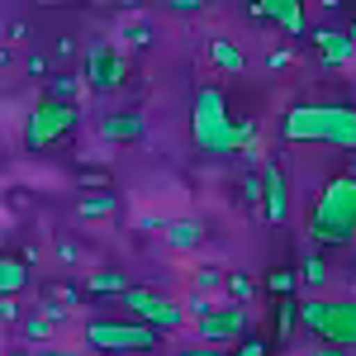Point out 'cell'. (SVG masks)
I'll return each mask as SVG.
<instances>
[{
	"mask_svg": "<svg viewBox=\"0 0 356 356\" xmlns=\"http://www.w3.org/2000/svg\"><path fill=\"white\" fill-rule=\"evenodd\" d=\"M285 143H332L356 152V105H290L280 119Z\"/></svg>",
	"mask_w": 356,
	"mask_h": 356,
	"instance_id": "1",
	"label": "cell"
},
{
	"mask_svg": "<svg viewBox=\"0 0 356 356\" xmlns=\"http://www.w3.org/2000/svg\"><path fill=\"white\" fill-rule=\"evenodd\" d=\"M309 238L318 247L356 243V176H332L309 209Z\"/></svg>",
	"mask_w": 356,
	"mask_h": 356,
	"instance_id": "2",
	"label": "cell"
},
{
	"mask_svg": "<svg viewBox=\"0 0 356 356\" xmlns=\"http://www.w3.org/2000/svg\"><path fill=\"white\" fill-rule=\"evenodd\" d=\"M191 138L200 152L219 157V152H233V119H228V100H223L219 86H204L191 105Z\"/></svg>",
	"mask_w": 356,
	"mask_h": 356,
	"instance_id": "3",
	"label": "cell"
},
{
	"mask_svg": "<svg viewBox=\"0 0 356 356\" xmlns=\"http://www.w3.org/2000/svg\"><path fill=\"white\" fill-rule=\"evenodd\" d=\"M300 323L323 347H356V300H304L300 304Z\"/></svg>",
	"mask_w": 356,
	"mask_h": 356,
	"instance_id": "4",
	"label": "cell"
},
{
	"mask_svg": "<svg viewBox=\"0 0 356 356\" xmlns=\"http://www.w3.org/2000/svg\"><path fill=\"white\" fill-rule=\"evenodd\" d=\"M86 347H95L100 356H119V352H152V347H162V332L147 328V323H138V318H95V323H86L81 332Z\"/></svg>",
	"mask_w": 356,
	"mask_h": 356,
	"instance_id": "5",
	"label": "cell"
},
{
	"mask_svg": "<svg viewBox=\"0 0 356 356\" xmlns=\"http://www.w3.org/2000/svg\"><path fill=\"white\" fill-rule=\"evenodd\" d=\"M76 119L81 110L76 105H57V100H38L24 119V147L29 152H38V147H53L57 138H67L76 129Z\"/></svg>",
	"mask_w": 356,
	"mask_h": 356,
	"instance_id": "6",
	"label": "cell"
},
{
	"mask_svg": "<svg viewBox=\"0 0 356 356\" xmlns=\"http://www.w3.org/2000/svg\"><path fill=\"white\" fill-rule=\"evenodd\" d=\"M124 304L134 309V318L138 323H147V328H157V332H176V328H186V304H176V300H166V295H157V290H129L124 295Z\"/></svg>",
	"mask_w": 356,
	"mask_h": 356,
	"instance_id": "7",
	"label": "cell"
},
{
	"mask_svg": "<svg viewBox=\"0 0 356 356\" xmlns=\"http://www.w3.org/2000/svg\"><path fill=\"white\" fill-rule=\"evenodd\" d=\"M129 81V57L119 53L114 43H90L86 48V86L95 90H114Z\"/></svg>",
	"mask_w": 356,
	"mask_h": 356,
	"instance_id": "8",
	"label": "cell"
},
{
	"mask_svg": "<svg viewBox=\"0 0 356 356\" xmlns=\"http://www.w3.org/2000/svg\"><path fill=\"white\" fill-rule=\"evenodd\" d=\"M252 314H247L243 304H233V309H214V314H209V318H200V323H195V337H200V342H238V347H243L247 337H252Z\"/></svg>",
	"mask_w": 356,
	"mask_h": 356,
	"instance_id": "9",
	"label": "cell"
},
{
	"mask_svg": "<svg viewBox=\"0 0 356 356\" xmlns=\"http://www.w3.org/2000/svg\"><path fill=\"white\" fill-rule=\"evenodd\" d=\"M261 219L266 223H285L290 219V181H285V166L261 162Z\"/></svg>",
	"mask_w": 356,
	"mask_h": 356,
	"instance_id": "10",
	"label": "cell"
},
{
	"mask_svg": "<svg viewBox=\"0 0 356 356\" xmlns=\"http://www.w3.org/2000/svg\"><path fill=\"white\" fill-rule=\"evenodd\" d=\"M247 15H252V19H271V24H280L285 33H304V5L300 0H252Z\"/></svg>",
	"mask_w": 356,
	"mask_h": 356,
	"instance_id": "11",
	"label": "cell"
},
{
	"mask_svg": "<svg viewBox=\"0 0 356 356\" xmlns=\"http://www.w3.org/2000/svg\"><path fill=\"white\" fill-rule=\"evenodd\" d=\"M143 134H147V124H143L138 110H114L100 119V138L105 143H143Z\"/></svg>",
	"mask_w": 356,
	"mask_h": 356,
	"instance_id": "12",
	"label": "cell"
},
{
	"mask_svg": "<svg viewBox=\"0 0 356 356\" xmlns=\"http://www.w3.org/2000/svg\"><path fill=\"white\" fill-rule=\"evenodd\" d=\"M314 43H318V57H323L328 67H347L356 57V38L352 33H337V29H318Z\"/></svg>",
	"mask_w": 356,
	"mask_h": 356,
	"instance_id": "13",
	"label": "cell"
},
{
	"mask_svg": "<svg viewBox=\"0 0 356 356\" xmlns=\"http://www.w3.org/2000/svg\"><path fill=\"white\" fill-rule=\"evenodd\" d=\"M162 238H166L171 252H195V247L204 243V223H200V219H171Z\"/></svg>",
	"mask_w": 356,
	"mask_h": 356,
	"instance_id": "14",
	"label": "cell"
},
{
	"mask_svg": "<svg viewBox=\"0 0 356 356\" xmlns=\"http://www.w3.org/2000/svg\"><path fill=\"white\" fill-rule=\"evenodd\" d=\"M24 285H29V261H19V257H0V295L15 300Z\"/></svg>",
	"mask_w": 356,
	"mask_h": 356,
	"instance_id": "15",
	"label": "cell"
},
{
	"mask_svg": "<svg viewBox=\"0 0 356 356\" xmlns=\"http://www.w3.org/2000/svg\"><path fill=\"white\" fill-rule=\"evenodd\" d=\"M114 209H119V195L114 191H95V195H81L76 219H110Z\"/></svg>",
	"mask_w": 356,
	"mask_h": 356,
	"instance_id": "16",
	"label": "cell"
},
{
	"mask_svg": "<svg viewBox=\"0 0 356 356\" xmlns=\"http://www.w3.org/2000/svg\"><path fill=\"white\" fill-rule=\"evenodd\" d=\"M134 285L124 280V271H90L86 275V295H129Z\"/></svg>",
	"mask_w": 356,
	"mask_h": 356,
	"instance_id": "17",
	"label": "cell"
},
{
	"mask_svg": "<svg viewBox=\"0 0 356 356\" xmlns=\"http://www.w3.org/2000/svg\"><path fill=\"white\" fill-rule=\"evenodd\" d=\"M209 57H214V67H219V72H233V76L247 67L243 48H238V43H228V38H214V43H209Z\"/></svg>",
	"mask_w": 356,
	"mask_h": 356,
	"instance_id": "18",
	"label": "cell"
},
{
	"mask_svg": "<svg viewBox=\"0 0 356 356\" xmlns=\"http://www.w3.org/2000/svg\"><path fill=\"white\" fill-rule=\"evenodd\" d=\"M76 90H81V76H72V72H57V76H48V90H43V100H57V105H76Z\"/></svg>",
	"mask_w": 356,
	"mask_h": 356,
	"instance_id": "19",
	"label": "cell"
},
{
	"mask_svg": "<svg viewBox=\"0 0 356 356\" xmlns=\"http://www.w3.org/2000/svg\"><path fill=\"white\" fill-rule=\"evenodd\" d=\"M295 323H300V304H295V300H280V304H275V337L285 342V337L295 332Z\"/></svg>",
	"mask_w": 356,
	"mask_h": 356,
	"instance_id": "20",
	"label": "cell"
},
{
	"mask_svg": "<svg viewBox=\"0 0 356 356\" xmlns=\"http://www.w3.org/2000/svg\"><path fill=\"white\" fill-rule=\"evenodd\" d=\"M323 280H328V266H323L318 257H304V261H300V285H309V290H318Z\"/></svg>",
	"mask_w": 356,
	"mask_h": 356,
	"instance_id": "21",
	"label": "cell"
},
{
	"mask_svg": "<svg viewBox=\"0 0 356 356\" xmlns=\"http://www.w3.org/2000/svg\"><path fill=\"white\" fill-rule=\"evenodd\" d=\"M295 285H300V271H285V266L271 271V280H266V290L280 295V300H290V295H295Z\"/></svg>",
	"mask_w": 356,
	"mask_h": 356,
	"instance_id": "22",
	"label": "cell"
},
{
	"mask_svg": "<svg viewBox=\"0 0 356 356\" xmlns=\"http://www.w3.org/2000/svg\"><path fill=\"white\" fill-rule=\"evenodd\" d=\"M19 328H24L29 342H48V337H53V318H43V314H29Z\"/></svg>",
	"mask_w": 356,
	"mask_h": 356,
	"instance_id": "23",
	"label": "cell"
},
{
	"mask_svg": "<svg viewBox=\"0 0 356 356\" xmlns=\"http://www.w3.org/2000/svg\"><path fill=\"white\" fill-rule=\"evenodd\" d=\"M243 204L261 209V171H247L243 176Z\"/></svg>",
	"mask_w": 356,
	"mask_h": 356,
	"instance_id": "24",
	"label": "cell"
},
{
	"mask_svg": "<svg viewBox=\"0 0 356 356\" xmlns=\"http://www.w3.org/2000/svg\"><path fill=\"white\" fill-rule=\"evenodd\" d=\"M219 285H223L219 266H200V271H195V290H200V295H209V290H219Z\"/></svg>",
	"mask_w": 356,
	"mask_h": 356,
	"instance_id": "25",
	"label": "cell"
},
{
	"mask_svg": "<svg viewBox=\"0 0 356 356\" xmlns=\"http://www.w3.org/2000/svg\"><path fill=\"white\" fill-rule=\"evenodd\" d=\"M252 138H257V119H238L233 124V152L238 147H252Z\"/></svg>",
	"mask_w": 356,
	"mask_h": 356,
	"instance_id": "26",
	"label": "cell"
},
{
	"mask_svg": "<svg viewBox=\"0 0 356 356\" xmlns=\"http://www.w3.org/2000/svg\"><path fill=\"white\" fill-rule=\"evenodd\" d=\"M186 314H191L195 323H200V318H209V314H214V309H209V295L191 290V295H186Z\"/></svg>",
	"mask_w": 356,
	"mask_h": 356,
	"instance_id": "27",
	"label": "cell"
},
{
	"mask_svg": "<svg viewBox=\"0 0 356 356\" xmlns=\"http://www.w3.org/2000/svg\"><path fill=\"white\" fill-rule=\"evenodd\" d=\"M228 295H233V300H238V304H247V295H252V280H247V275H238V271H233V275H228Z\"/></svg>",
	"mask_w": 356,
	"mask_h": 356,
	"instance_id": "28",
	"label": "cell"
},
{
	"mask_svg": "<svg viewBox=\"0 0 356 356\" xmlns=\"http://www.w3.org/2000/svg\"><path fill=\"white\" fill-rule=\"evenodd\" d=\"M233 356H271V347H266V337H247L243 347H233Z\"/></svg>",
	"mask_w": 356,
	"mask_h": 356,
	"instance_id": "29",
	"label": "cell"
},
{
	"mask_svg": "<svg viewBox=\"0 0 356 356\" xmlns=\"http://www.w3.org/2000/svg\"><path fill=\"white\" fill-rule=\"evenodd\" d=\"M53 304H62V309H67V304H76V285H57V290H53Z\"/></svg>",
	"mask_w": 356,
	"mask_h": 356,
	"instance_id": "30",
	"label": "cell"
},
{
	"mask_svg": "<svg viewBox=\"0 0 356 356\" xmlns=\"http://www.w3.org/2000/svg\"><path fill=\"white\" fill-rule=\"evenodd\" d=\"M24 67H29V76H48V57H43V53H33Z\"/></svg>",
	"mask_w": 356,
	"mask_h": 356,
	"instance_id": "31",
	"label": "cell"
},
{
	"mask_svg": "<svg viewBox=\"0 0 356 356\" xmlns=\"http://www.w3.org/2000/svg\"><path fill=\"white\" fill-rule=\"evenodd\" d=\"M81 186H105V171L100 166H81Z\"/></svg>",
	"mask_w": 356,
	"mask_h": 356,
	"instance_id": "32",
	"label": "cell"
},
{
	"mask_svg": "<svg viewBox=\"0 0 356 356\" xmlns=\"http://www.w3.org/2000/svg\"><path fill=\"white\" fill-rule=\"evenodd\" d=\"M138 228H143V233H152V228H157V233H166V223L157 219V214H138Z\"/></svg>",
	"mask_w": 356,
	"mask_h": 356,
	"instance_id": "33",
	"label": "cell"
},
{
	"mask_svg": "<svg viewBox=\"0 0 356 356\" xmlns=\"http://www.w3.org/2000/svg\"><path fill=\"white\" fill-rule=\"evenodd\" d=\"M0 318H5V323H15V318H19V304H15V300H0Z\"/></svg>",
	"mask_w": 356,
	"mask_h": 356,
	"instance_id": "34",
	"label": "cell"
},
{
	"mask_svg": "<svg viewBox=\"0 0 356 356\" xmlns=\"http://www.w3.org/2000/svg\"><path fill=\"white\" fill-rule=\"evenodd\" d=\"M171 10H176V15H195V10H200V0H171Z\"/></svg>",
	"mask_w": 356,
	"mask_h": 356,
	"instance_id": "35",
	"label": "cell"
},
{
	"mask_svg": "<svg viewBox=\"0 0 356 356\" xmlns=\"http://www.w3.org/2000/svg\"><path fill=\"white\" fill-rule=\"evenodd\" d=\"M43 318H53V323H62V318H67V309H62V304H43Z\"/></svg>",
	"mask_w": 356,
	"mask_h": 356,
	"instance_id": "36",
	"label": "cell"
},
{
	"mask_svg": "<svg viewBox=\"0 0 356 356\" xmlns=\"http://www.w3.org/2000/svg\"><path fill=\"white\" fill-rule=\"evenodd\" d=\"M181 356H223L219 347H181Z\"/></svg>",
	"mask_w": 356,
	"mask_h": 356,
	"instance_id": "37",
	"label": "cell"
},
{
	"mask_svg": "<svg viewBox=\"0 0 356 356\" xmlns=\"http://www.w3.org/2000/svg\"><path fill=\"white\" fill-rule=\"evenodd\" d=\"M285 62H290V53H285V48H275V53H266V67H285Z\"/></svg>",
	"mask_w": 356,
	"mask_h": 356,
	"instance_id": "38",
	"label": "cell"
},
{
	"mask_svg": "<svg viewBox=\"0 0 356 356\" xmlns=\"http://www.w3.org/2000/svg\"><path fill=\"white\" fill-rule=\"evenodd\" d=\"M129 38L134 43H147V24H129Z\"/></svg>",
	"mask_w": 356,
	"mask_h": 356,
	"instance_id": "39",
	"label": "cell"
},
{
	"mask_svg": "<svg viewBox=\"0 0 356 356\" xmlns=\"http://www.w3.org/2000/svg\"><path fill=\"white\" fill-rule=\"evenodd\" d=\"M314 356H352V352H342V347H318Z\"/></svg>",
	"mask_w": 356,
	"mask_h": 356,
	"instance_id": "40",
	"label": "cell"
},
{
	"mask_svg": "<svg viewBox=\"0 0 356 356\" xmlns=\"http://www.w3.org/2000/svg\"><path fill=\"white\" fill-rule=\"evenodd\" d=\"M38 356H76V352H38Z\"/></svg>",
	"mask_w": 356,
	"mask_h": 356,
	"instance_id": "41",
	"label": "cell"
},
{
	"mask_svg": "<svg viewBox=\"0 0 356 356\" xmlns=\"http://www.w3.org/2000/svg\"><path fill=\"white\" fill-rule=\"evenodd\" d=\"M10 356H29V352H10Z\"/></svg>",
	"mask_w": 356,
	"mask_h": 356,
	"instance_id": "42",
	"label": "cell"
}]
</instances>
